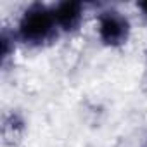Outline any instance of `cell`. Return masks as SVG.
Wrapping results in <instances>:
<instances>
[{
    "instance_id": "1",
    "label": "cell",
    "mask_w": 147,
    "mask_h": 147,
    "mask_svg": "<svg viewBox=\"0 0 147 147\" xmlns=\"http://www.w3.org/2000/svg\"><path fill=\"white\" fill-rule=\"evenodd\" d=\"M14 31L19 45H26L30 49H42L52 43L59 35L52 5L43 2H31L26 5L14 26Z\"/></svg>"
},
{
    "instance_id": "2",
    "label": "cell",
    "mask_w": 147,
    "mask_h": 147,
    "mask_svg": "<svg viewBox=\"0 0 147 147\" xmlns=\"http://www.w3.org/2000/svg\"><path fill=\"white\" fill-rule=\"evenodd\" d=\"M95 33L100 45L107 49H121L130 42L131 21L116 7H106L97 12Z\"/></svg>"
},
{
    "instance_id": "4",
    "label": "cell",
    "mask_w": 147,
    "mask_h": 147,
    "mask_svg": "<svg viewBox=\"0 0 147 147\" xmlns=\"http://www.w3.org/2000/svg\"><path fill=\"white\" fill-rule=\"evenodd\" d=\"M19 45V40L16 36L14 28L11 30L9 26H4L2 35H0V50H2V62L5 64L16 52V47Z\"/></svg>"
},
{
    "instance_id": "3",
    "label": "cell",
    "mask_w": 147,
    "mask_h": 147,
    "mask_svg": "<svg viewBox=\"0 0 147 147\" xmlns=\"http://www.w3.org/2000/svg\"><path fill=\"white\" fill-rule=\"evenodd\" d=\"M52 11L59 33H76L85 21V5L76 0H62L52 4Z\"/></svg>"
},
{
    "instance_id": "5",
    "label": "cell",
    "mask_w": 147,
    "mask_h": 147,
    "mask_svg": "<svg viewBox=\"0 0 147 147\" xmlns=\"http://www.w3.org/2000/svg\"><path fill=\"white\" fill-rule=\"evenodd\" d=\"M135 7H137V11L140 12V16L147 21V0H142V2H137L135 4Z\"/></svg>"
},
{
    "instance_id": "7",
    "label": "cell",
    "mask_w": 147,
    "mask_h": 147,
    "mask_svg": "<svg viewBox=\"0 0 147 147\" xmlns=\"http://www.w3.org/2000/svg\"><path fill=\"white\" fill-rule=\"evenodd\" d=\"M145 147H147V144H145Z\"/></svg>"
},
{
    "instance_id": "6",
    "label": "cell",
    "mask_w": 147,
    "mask_h": 147,
    "mask_svg": "<svg viewBox=\"0 0 147 147\" xmlns=\"http://www.w3.org/2000/svg\"><path fill=\"white\" fill-rule=\"evenodd\" d=\"M145 66H147V50H145Z\"/></svg>"
}]
</instances>
